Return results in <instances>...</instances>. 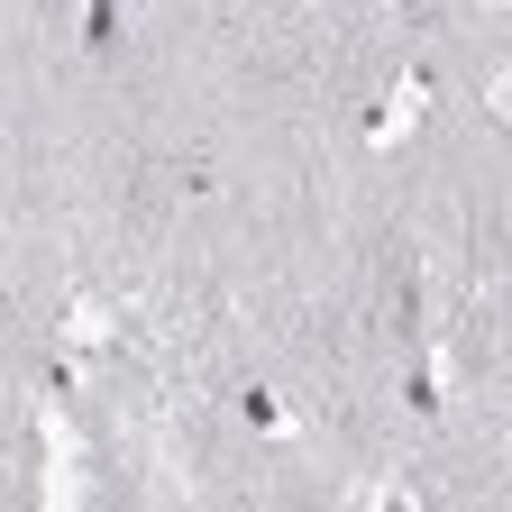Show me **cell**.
I'll use <instances>...</instances> for the list:
<instances>
[{"mask_svg":"<svg viewBox=\"0 0 512 512\" xmlns=\"http://www.w3.org/2000/svg\"><path fill=\"white\" fill-rule=\"evenodd\" d=\"M394 330L421 348V256H403V266H394Z\"/></svg>","mask_w":512,"mask_h":512,"instance_id":"1","label":"cell"},{"mask_svg":"<svg viewBox=\"0 0 512 512\" xmlns=\"http://www.w3.org/2000/svg\"><path fill=\"white\" fill-rule=\"evenodd\" d=\"M83 55H92V64L119 55V0H83Z\"/></svg>","mask_w":512,"mask_h":512,"instance_id":"2","label":"cell"},{"mask_svg":"<svg viewBox=\"0 0 512 512\" xmlns=\"http://www.w3.org/2000/svg\"><path fill=\"white\" fill-rule=\"evenodd\" d=\"M238 421H247V430H266V439H275V430H284V403L266 394V384H256V394H238Z\"/></svg>","mask_w":512,"mask_h":512,"instance_id":"3","label":"cell"},{"mask_svg":"<svg viewBox=\"0 0 512 512\" xmlns=\"http://www.w3.org/2000/svg\"><path fill=\"white\" fill-rule=\"evenodd\" d=\"M394 19H403L412 37H439V0H394Z\"/></svg>","mask_w":512,"mask_h":512,"instance_id":"4","label":"cell"},{"mask_svg":"<svg viewBox=\"0 0 512 512\" xmlns=\"http://www.w3.org/2000/svg\"><path fill=\"white\" fill-rule=\"evenodd\" d=\"M485 110H494V119L512 128V74H494V83H485Z\"/></svg>","mask_w":512,"mask_h":512,"instance_id":"5","label":"cell"},{"mask_svg":"<svg viewBox=\"0 0 512 512\" xmlns=\"http://www.w3.org/2000/svg\"><path fill=\"white\" fill-rule=\"evenodd\" d=\"M494 10H512V0H494Z\"/></svg>","mask_w":512,"mask_h":512,"instance_id":"6","label":"cell"},{"mask_svg":"<svg viewBox=\"0 0 512 512\" xmlns=\"http://www.w3.org/2000/svg\"><path fill=\"white\" fill-rule=\"evenodd\" d=\"M293 10H302V0H293Z\"/></svg>","mask_w":512,"mask_h":512,"instance_id":"7","label":"cell"}]
</instances>
